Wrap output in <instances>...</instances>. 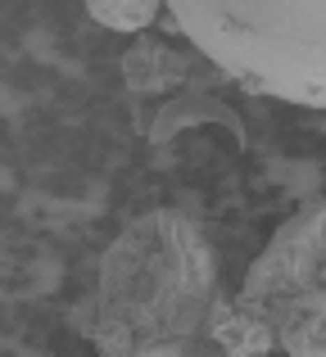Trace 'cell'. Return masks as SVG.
<instances>
[{
  "label": "cell",
  "instance_id": "6da1fadb",
  "mask_svg": "<svg viewBox=\"0 0 326 357\" xmlns=\"http://www.w3.org/2000/svg\"><path fill=\"white\" fill-rule=\"evenodd\" d=\"M222 298L218 253L177 208L132 218L105 249L96 289L77 307V331L100 357H186L218 353L209 340Z\"/></svg>",
  "mask_w": 326,
  "mask_h": 357
},
{
  "label": "cell",
  "instance_id": "7a4b0ae2",
  "mask_svg": "<svg viewBox=\"0 0 326 357\" xmlns=\"http://www.w3.org/2000/svg\"><path fill=\"white\" fill-rule=\"evenodd\" d=\"M186 45L249 96L326 109V0H168Z\"/></svg>",
  "mask_w": 326,
  "mask_h": 357
},
{
  "label": "cell",
  "instance_id": "3957f363",
  "mask_svg": "<svg viewBox=\"0 0 326 357\" xmlns=\"http://www.w3.org/2000/svg\"><path fill=\"white\" fill-rule=\"evenodd\" d=\"M236 298L263 321L272 353L326 357V204L276 227Z\"/></svg>",
  "mask_w": 326,
  "mask_h": 357
},
{
  "label": "cell",
  "instance_id": "277c9868",
  "mask_svg": "<svg viewBox=\"0 0 326 357\" xmlns=\"http://www.w3.org/2000/svg\"><path fill=\"white\" fill-rule=\"evenodd\" d=\"M118 73H123V86L132 91V100H168L191 86L195 54L177 50L168 36H154V27H150L123 50Z\"/></svg>",
  "mask_w": 326,
  "mask_h": 357
},
{
  "label": "cell",
  "instance_id": "5b68a950",
  "mask_svg": "<svg viewBox=\"0 0 326 357\" xmlns=\"http://www.w3.org/2000/svg\"><path fill=\"white\" fill-rule=\"evenodd\" d=\"M204 122H213V127H227L231 136L245 145V131H240V122L236 114H231L227 105H222L218 96H213L209 86H186V91H177V96H168L159 100V118H154V127H150V145H168V140L177 136V131H186V127H204Z\"/></svg>",
  "mask_w": 326,
  "mask_h": 357
},
{
  "label": "cell",
  "instance_id": "8992f818",
  "mask_svg": "<svg viewBox=\"0 0 326 357\" xmlns=\"http://www.w3.org/2000/svg\"><path fill=\"white\" fill-rule=\"evenodd\" d=\"M209 340L222 357H267L272 353V340H267L263 321H258L254 312H245L236 294H222L218 303H213Z\"/></svg>",
  "mask_w": 326,
  "mask_h": 357
},
{
  "label": "cell",
  "instance_id": "52a82bcc",
  "mask_svg": "<svg viewBox=\"0 0 326 357\" xmlns=\"http://www.w3.org/2000/svg\"><path fill=\"white\" fill-rule=\"evenodd\" d=\"M87 14L96 18L100 27L109 32H123V36H141L159 23V14L168 9V0H82Z\"/></svg>",
  "mask_w": 326,
  "mask_h": 357
}]
</instances>
